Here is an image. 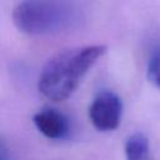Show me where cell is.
Masks as SVG:
<instances>
[{"label":"cell","instance_id":"cell-1","mask_svg":"<svg viewBox=\"0 0 160 160\" xmlns=\"http://www.w3.org/2000/svg\"><path fill=\"white\" fill-rule=\"evenodd\" d=\"M106 46L92 45L62 51L50 59L40 72L39 91L52 101L68 99L86 71L105 54Z\"/></svg>","mask_w":160,"mask_h":160},{"label":"cell","instance_id":"cell-2","mask_svg":"<svg viewBox=\"0 0 160 160\" xmlns=\"http://www.w3.org/2000/svg\"><path fill=\"white\" fill-rule=\"evenodd\" d=\"M74 9L65 0H22L12 11L16 28L28 35H45L70 26Z\"/></svg>","mask_w":160,"mask_h":160},{"label":"cell","instance_id":"cell-3","mask_svg":"<svg viewBox=\"0 0 160 160\" xmlns=\"http://www.w3.org/2000/svg\"><path fill=\"white\" fill-rule=\"evenodd\" d=\"M122 102L111 91H102L95 96L89 108V118L95 129L111 131L118 129L121 121Z\"/></svg>","mask_w":160,"mask_h":160},{"label":"cell","instance_id":"cell-4","mask_svg":"<svg viewBox=\"0 0 160 160\" xmlns=\"http://www.w3.org/2000/svg\"><path fill=\"white\" fill-rule=\"evenodd\" d=\"M32 121L36 129L48 139L59 140L69 134V121L66 116L56 109H44L36 112Z\"/></svg>","mask_w":160,"mask_h":160},{"label":"cell","instance_id":"cell-5","mask_svg":"<svg viewBox=\"0 0 160 160\" xmlns=\"http://www.w3.org/2000/svg\"><path fill=\"white\" fill-rule=\"evenodd\" d=\"M126 160H151L149 140L142 134L131 135L125 142Z\"/></svg>","mask_w":160,"mask_h":160},{"label":"cell","instance_id":"cell-6","mask_svg":"<svg viewBox=\"0 0 160 160\" xmlns=\"http://www.w3.org/2000/svg\"><path fill=\"white\" fill-rule=\"evenodd\" d=\"M148 79L156 88H160V52L155 54L148 65Z\"/></svg>","mask_w":160,"mask_h":160},{"label":"cell","instance_id":"cell-7","mask_svg":"<svg viewBox=\"0 0 160 160\" xmlns=\"http://www.w3.org/2000/svg\"><path fill=\"white\" fill-rule=\"evenodd\" d=\"M0 160H11L9 149H8L4 139L1 138V135H0Z\"/></svg>","mask_w":160,"mask_h":160}]
</instances>
